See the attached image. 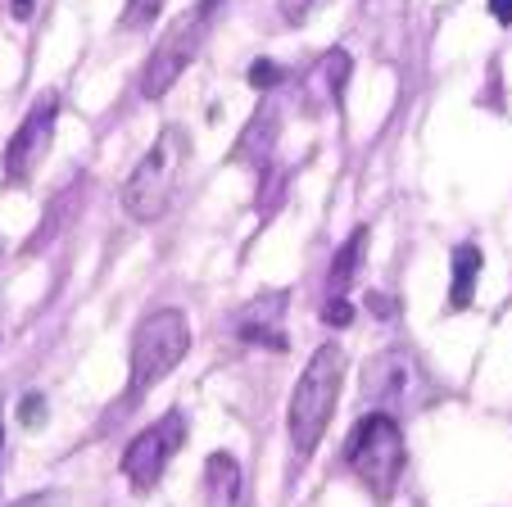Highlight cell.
Returning a JSON list of instances; mask_svg holds the SVG:
<instances>
[{"instance_id": "obj_18", "label": "cell", "mask_w": 512, "mask_h": 507, "mask_svg": "<svg viewBox=\"0 0 512 507\" xmlns=\"http://www.w3.org/2000/svg\"><path fill=\"white\" fill-rule=\"evenodd\" d=\"M41 417H46V394H28V399L19 403V421L23 426H37Z\"/></svg>"}, {"instance_id": "obj_9", "label": "cell", "mask_w": 512, "mask_h": 507, "mask_svg": "<svg viewBox=\"0 0 512 507\" xmlns=\"http://www.w3.org/2000/svg\"><path fill=\"white\" fill-rule=\"evenodd\" d=\"M281 313H286V295L272 290V295L254 299L241 317H236V335L250 340V345H268V349H286V335H281Z\"/></svg>"}, {"instance_id": "obj_1", "label": "cell", "mask_w": 512, "mask_h": 507, "mask_svg": "<svg viewBox=\"0 0 512 507\" xmlns=\"http://www.w3.org/2000/svg\"><path fill=\"white\" fill-rule=\"evenodd\" d=\"M340 385H345V349L322 345L300 372L295 394H290V444H295L300 458H309L327 435L340 403Z\"/></svg>"}, {"instance_id": "obj_2", "label": "cell", "mask_w": 512, "mask_h": 507, "mask_svg": "<svg viewBox=\"0 0 512 507\" xmlns=\"http://www.w3.org/2000/svg\"><path fill=\"white\" fill-rule=\"evenodd\" d=\"M186 163H191V136L182 127H164L159 141L145 150V159L132 168L123 186V209L136 222H159L173 204L177 186L186 177Z\"/></svg>"}, {"instance_id": "obj_20", "label": "cell", "mask_w": 512, "mask_h": 507, "mask_svg": "<svg viewBox=\"0 0 512 507\" xmlns=\"http://www.w3.org/2000/svg\"><path fill=\"white\" fill-rule=\"evenodd\" d=\"M490 14L499 23H512V0H490Z\"/></svg>"}, {"instance_id": "obj_8", "label": "cell", "mask_w": 512, "mask_h": 507, "mask_svg": "<svg viewBox=\"0 0 512 507\" xmlns=\"http://www.w3.org/2000/svg\"><path fill=\"white\" fill-rule=\"evenodd\" d=\"M55 118H59L55 96H41L37 105L28 109V118H23L19 132L5 145V177H10V182H28V177L37 173V163L46 159L50 141H55Z\"/></svg>"}, {"instance_id": "obj_15", "label": "cell", "mask_w": 512, "mask_h": 507, "mask_svg": "<svg viewBox=\"0 0 512 507\" xmlns=\"http://www.w3.org/2000/svg\"><path fill=\"white\" fill-rule=\"evenodd\" d=\"M277 82H281V68L272 64V59H254L250 64V87L268 91V87H277Z\"/></svg>"}, {"instance_id": "obj_3", "label": "cell", "mask_w": 512, "mask_h": 507, "mask_svg": "<svg viewBox=\"0 0 512 507\" xmlns=\"http://www.w3.org/2000/svg\"><path fill=\"white\" fill-rule=\"evenodd\" d=\"M345 462H349V471H354V480L368 489L377 503L395 498L399 480H404V467H408L399 421L377 408H372L368 417H358L354 435H349V444H345Z\"/></svg>"}, {"instance_id": "obj_17", "label": "cell", "mask_w": 512, "mask_h": 507, "mask_svg": "<svg viewBox=\"0 0 512 507\" xmlns=\"http://www.w3.org/2000/svg\"><path fill=\"white\" fill-rule=\"evenodd\" d=\"M349 317H354V308L345 304V295H331V304L322 308V322L327 326H349Z\"/></svg>"}, {"instance_id": "obj_11", "label": "cell", "mask_w": 512, "mask_h": 507, "mask_svg": "<svg viewBox=\"0 0 512 507\" xmlns=\"http://www.w3.org/2000/svg\"><path fill=\"white\" fill-rule=\"evenodd\" d=\"M476 272H481V249H476V245H458L454 249V295H449V308H467V304H472Z\"/></svg>"}, {"instance_id": "obj_7", "label": "cell", "mask_w": 512, "mask_h": 507, "mask_svg": "<svg viewBox=\"0 0 512 507\" xmlns=\"http://www.w3.org/2000/svg\"><path fill=\"white\" fill-rule=\"evenodd\" d=\"M182 440H186L182 412H164V417H159L150 431H141L132 444H127V453H123L127 485H132L136 494H150V489L164 480L168 462H173V453L182 449Z\"/></svg>"}, {"instance_id": "obj_5", "label": "cell", "mask_w": 512, "mask_h": 507, "mask_svg": "<svg viewBox=\"0 0 512 507\" xmlns=\"http://www.w3.org/2000/svg\"><path fill=\"white\" fill-rule=\"evenodd\" d=\"M186 354H191V322H186V313H177V308L150 313L132 335V381H127V390L145 394L150 385L173 376Z\"/></svg>"}, {"instance_id": "obj_21", "label": "cell", "mask_w": 512, "mask_h": 507, "mask_svg": "<svg viewBox=\"0 0 512 507\" xmlns=\"http://www.w3.org/2000/svg\"><path fill=\"white\" fill-rule=\"evenodd\" d=\"M32 14V0H14V19H28Z\"/></svg>"}, {"instance_id": "obj_10", "label": "cell", "mask_w": 512, "mask_h": 507, "mask_svg": "<svg viewBox=\"0 0 512 507\" xmlns=\"http://www.w3.org/2000/svg\"><path fill=\"white\" fill-rule=\"evenodd\" d=\"M204 489H209L213 507H236L241 503V467H236L232 453H213L209 467H204Z\"/></svg>"}, {"instance_id": "obj_22", "label": "cell", "mask_w": 512, "mask_h": 507, "mask_svg": "<svg viewBox=\"0 0 512 507\" xmlns=\"http://www.w3.org/2000/svg\"><path fill=\"white\" fill-rule=\"evenodd\" d=\"M0 462H5V426H0Z\"/></svg>"}, {"instance_id": "obj_12", "label": "cell", "mask_w": 512, "mask_h": 507, "mask_svg": "<svg viewBox=\"0 0 512 507\" xmlns=\"http://www.w3.org/2000/svg\"><path fill=\"white\" fill-rule=\"evenodd\" d=\"M363 245H368V231L358 227L354 236L345 240V249H340V254H336V263H331V277H327L331 295H345V290H349V281H354L358 263H363Z\"/></svg>"}, {"instance_id": "obj_14", "label": "cell", "mask_w": 512, "mask_h": 507, "mask_svg": "<svg viewBox=\"0 0 512 507\" xmlns=\"http://www.w3.org/2000/svg\"><path fill=\"white\" fill-rule=\"evenodd\" d=\"M322 73H327L331 96H345V82H349V55L345 50H331V55L322 59Z\"/></svg>"}, {"instance_id": "obj_19", "label": "cell", "mask_w": 512, "mask_h": 507, "mask_svg": "<svg viewBox=\"0 0 512 507\" xmlns=\"http://www.w3.org/2000/svg\"><path fill=\"white\" fill-rule=\"evenodd\" d=\"M10 507H64V498L59 494H28V498H19V503H10Z\"/></svg>"}, {"instance_id": "obj_13", "label": "cell", "mask_w": 512, "mask_h": 507, "mask_svg": "<svg viewBox=\"0 0 512 507\" xmlns=\"http://www.w3.org/2000/svg\"><path fill=\"white\" fill-rule=\"evenodd\" d=\"M159 10H164V0H127V10H123V28L127 32H141V28H150V23L159 19Z\"/></svg>"}, {"instance_id": "obj_16", "label": "cell", "mask_w": 512, "mask_h": 507, "mask_svg": "<svg viewBox=\"0 0 512 507\" xmlns=\"http://www.w3.org/2000/svg\"><path fill=\"white\" fill-rule=\"evenodd\" d=\"M322 0H281V19L286 23H304L313 10H318Z\"/></svg>"}, {"instance_id": "obj_4", "label": "cell", "mask_w": 512, "mask_h": 507, "mask_svg": "<svg viewBox=\"0 0 512 507\" xmlns=\"http://www.w3.org/2000/svg\"><path fill=\"white\" fill-rule=\"evenodd\" d=\"M218 5H223V0H200L195 10L177 14V19L168 23V32L155 41V50H150V59H145V68H141L145 100L168 96L177 77L191 68V59L200 55L204 37H209V23H213V14H218Z\"/></svg>"}, {"instance_id": "obj_23", "label": "cell", "mask_w": 512, "mask_h": 507, "mask_svg": "<svg viewBox=\"0 0 512 507\" xmlns=\"http://www.w3.org/2000/svg\"><path fill=\"white\" fill-rule=\"evenodd\" d=\"M236 507H241V503H236Z\"/></svg>"}, {"instance_id": "obj_6", "label": "cell", "mask_w": 512, "mask_h": 507, "mask_svg": "<svg viewBox=\"0 0 512 507\" xmlns=\"http://www.w3.org/2000/svg\"><path fill=\"white\" fill-rule=\"evenodd\" d=\"M363 394L372 399L377 412H413L422 408V394H426V381H422V367L408 349H386L381 358H372L363 367Z\"/></svg>"}]
</instances>
